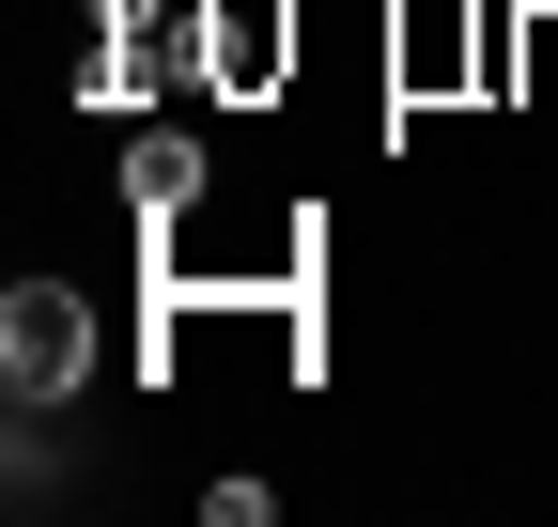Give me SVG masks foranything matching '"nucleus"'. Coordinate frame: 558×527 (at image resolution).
Segmentation results:
<instances>
[{"mask_svg": "<svg viewBox=\"0 0 558 527\" xmlns=\"http://www.w3.org/2000/svg\"><path fill=\"white\" fill-rule=\"evenodd\" d=\"M0 372H16V404H78L94 295H78V280H16V295H0Z\"/></svg>", "mask_w": 558, "mask_h": 527, "instance_id": "nucleus-1", "label": "nucleus"}, {"mask_svg": "<svg viewBox=\"0 0 558 527\" xmlns=\"http://www.w3.org/2000/svg\"><path fill=\"white\" fill-rule=\"evenodd\" d=\"M202 78L218 94H279L295 78V0H202Z\"/></svg>", "mask_w": 558, "mask_h": 527, "instance_id": "nucleus-2", "label": "nucleus"}, {"mask_svg": "<svg viewBox=\"0 0 558 527\" xmlns=\"http://www.w3.org/2000/svg\"><path fill=\"white\" fill-rule=\"evenodd\" d=\"M124 203H140V233H171L202 203V140H186V124H140V140H124Z\"/></svg>", "mask_w": 558, "mask_h": 527, "instance_id": "nucleus-3", "label": "nucleus"}, {"mask_svg": "<svg viewBox=\"0 0 558 527\" xmlns=\"http://www.w3.org/2000/svg\"><path fill=\"white\" fill-rule=\"evenodd\" d=\"M512 94H558V16H512Z\"/></svg>", "mask_w": 558, "mask_h": 527, "instance_id": "nucleus-4", "label": "nucleus"}]
</instances>
